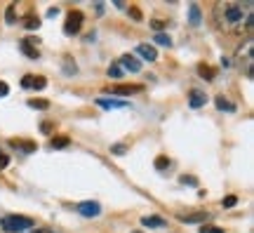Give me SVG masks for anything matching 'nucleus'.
<instances>
[{
    "label": "nucleus",
    "mask_w": 254,
    "mask_h": 233,
    "mask_svg": "<svg viewBox=\"0 0 254 233\" xmlns=\"http://www.w3.org/2000/svg\"><path fill=\"white\" fill-rule=\"evenodd\" d=\"M19 47H21V52L28 54L31 59H38V57H40V50H38V45H36V38H24Z\"/></svg>",
    "instance_id": "6e6552de"
},
{
    "label": "nucleus",
    "mask_w": 254,
    "mask_h": 233,
    "mask_svg": "<svg viewBox=\"0 0 254 233\" xmlns=\"http://www.w3.org/2000/svg\"><path fill=\"white\" fill-rule=\"evenodd\" d=\"M33 233H57V231H52V229H36Z\"/></svg>",
    "instance_id": "72a5a7b5"
},
{
    "label": "nucleus",
    "mask_w": 254,
    "mask_h": 233,
    "mask_svg": "<svg viewBox=\"0 0 254 233\" xmlns=\"http://www.w3.org/2000/svg\"><path fill=\"white\" fill-rule=\"evenodd\" d=\"M12 146H14V149H21L24 153H33V151H36V144H31V142H17V139H14V142H12Z\"/></svg>",
    "instance_id": "2eb2a0df"
},
{
    "label": "nucleus",
    "mask_w": 254,
    "mask_h": 233,
    "mask_svg": "<svg viewBox=\"0 0 254 233\" xmlns=\"http://www.w3.org/2000/svg\"><path fill=\"white\" fill-rule=\"evenodd\" d=\"M139 90H141L139 85H116V87H111V94H134Z\"/></svg>",
    "instance_id": "ddd939ff"
},
{
    "label": "nucleus",
    "mask_w": 254,
    "mask_h": 233,
    "mask_svg": "<svg viewBox=\"0 0 254 233\" xmlns=\"http://www.w3.org/2000/svg\"><path fill=\"white\" fill-rule=\"evenodd\" d=\"M189 12H190V24H193V26H198L200 24V7L198 5H190Z\"/></svg>",
    "instance_id": "a211bd4d"
},
{
    "label": "nucleus",
    "mask_w": 254,
    "mask_h": 233,
    "mask_svg": "<svg viewBox=\"0 0 254 233\" xmlns=\"http://www.w3.org/2000/svg\"><path fill=\"white\" fill-rule=\"evenodd\" d=\"M7 94H9V85L0 80V97H7Z\"/></svg>",
    "instance_id": "bb28decb"
},
{
    "label": "nucleus",
    "mask_w": 254,
    "mask_h": 233,
    "mask_svg": "<svg viewBox=\"0 0 254 233\" xmlns=\"http://www.w3.org/2000/svg\"><path fill=\"white\" fill-rule=\"evenodd\" d=\"M182 184H193V186H195L198 179H195V177H182Z\"/></svg>",
    "instance_id": "2f4dec72"
},
{
    "label": "nucleus",
    "mask_w": 254,
    "mask_h": 233,
    "mask_svg": "<svg viewBox=\"0 0 254 233\" xmlns=\"http://www.w3.org/2000/svg\"><path fill=\"white\" fill-rule=\"evenodd\" d=\"M75 210H78V215L82 217H99L101 215V205L97 203V200H85V203H78L75 205Z\"/></svg>",
    "instance_id": "39448f33"
},
{
    "label": "nucleus",
    "mask_w": 254,
    "mask_h": 233,
    "mask_svg": "<svg viewBox=\"0 0 254 233\" xmlns=\"http://www.w3.org/2000/svg\"><path fill=\"white\" fill-rule=\"evenodd\" d=\"M64 146H68V137H57V139H52V149H64Z\"/></svg>",
    "instance_id": "aec40b11"
},
{
    "label": "nucleus",
    "mask_w": 254,
    "mask_h": 233,
    "mask_svg": "<svg viewBox=\"0 0 254 233\" xmlns=\"http://www.w3.org/2000/svg\"><path fill=\"white\" fill-rule=\"evenodd\" d=\"M97 104H99L101 108H127L129 106V101H118V99H106V97H101V99H97Z\"/></svg>",
    "instance_id": "9b49d317"
},
{
    "label": "nucleus",
    "mask_w": 254,
    "mask_h": 233,
    "mask_svg": "<svg viewBox=\"0 0 254 233\" xmlns=\"http://www.w3.org/2000/svg\"><path fill=\"white\" fill-rule=\"evenodd\" d=\"M205 101H207V97H205V92H200V90H190V97H189V106H190V108H200V106H205Z\"/></svg>",
    "instance_id": "f8f14e48"
},
{
    "label": "nucleus",
    "mask_w": 254,
    "mask_h": 233,
    "mask_svg": "<svg viewBox=\"0 0 254 233\" xmlns=\"http://www.w3.org/2000/svg\"><path fill=\"white\" fill-rule=\"evenodd\" d=\"M47 80L43 76H24V80H21V87H26V90H45Z\"/></svg>",
    "instance_id": "0eeeda50"
},
{
    "label": "nucleus",
    "mask_w": 254,
    "mask_h": 233,
    "mask_svg": "<svg viewBox=\"0 0 254 233\" xmlns=\"http://www.w3.org/2000/svg\"><path fill=\"white\" fill-rule=\"evenodd\" d=\"M214 104H217L219 111H236V106H233L228 99H224V97H217V99H214Z\"/></svg>",
    "instance_id": "dca6fc26"
},
{
    "label": "nucleus",
    "mask_w": 254,
    "mask_h": 233,
    "mask_svg": "<svg viewBox=\"0 0 254 233\" xmlns=\"http://www.w3.org/2000/svg\"><path fill=\"white\" fill-rule=\"evenodd\" d=\"M155 167H158V170H165V167H170V160H167L165 155H160V158H155Z\"/></svg>",
    "instance_id": "5701e85b"
},
{
    "label": "nucleus",
    "mask_w": 254,
    "mask_h": 233,
    "mask_svg": "<svg viewBox=\"0 0 254 233\" xmlns=\"http://www.w3.org/2000/svg\"><path fill=\"white\" fill-rule=\"evenodd\" d=\"M236 66L245 73L247 78H254V40L252 38H245V40H243V45L238 47Z\"/></svg>",
    "instance_id": "f03ea898"
},
{
    "label": "nucleus",
    "mask_w": 254,
    "mask_h": 233,
    "mask_svg": "<svg viewBox=\"0 0 254 233\" xmlns=\"http://www.w3.org/2000/svg\"><path fill=\"white\" fill-rule=\"evenodd\" d=\"M254 19V2L252 0H228V2H217L214 5V21L217 28L224 33H243L252 28Z\"/></svg>",
    "instance_id": "f257e3e1"
},
{
    "label": "nucleus",
    "mask_w": 254,
    "mask_h": 233,
    "mask_svg": "<svg viewBox=\"0 0 254 233\" xmlns=\"http://www.w3.org/2000/svg\"><path fill=\"white\" fill-rule=\"evenodd\" d=\"M109 76L111 78H120V76H123V69H120L118 64H113V66H109Z\"/></svg>",
    "instance_id": "4be33fe9"
},
{
    "label": "nucleus",
    "mask_w": 254,
    "mask_h": 233,
    "mask_svg": "<svg viewBox=\"0 0 254 233\" xmlns=\"http://www.w3.org/2000/svg\"><path fill=\"white\" fill-rule=\"evenodd\" d=\"M200 233H224V229H217V226H202Z\"/></svg>",
    "instance_id": "393cba45"
},
{
    "label": "nucleus",
    "mask_w": 254,
    "mask_h": 233,
    "mask_svg": "<svg viewBox=\"0 0 254 233\" xmlns=\"http://www.w3.org/2000/svg\"><path fill=\"white\" fill-rule=\"evenodd\" d=\"M158 45H163V47H170L172 45V38L167 36V33H155V38H153Z\"/></svg>",
    "instance_id": "f3484780"
},
{
    "label": "nucleus",
    "mask_w": 254,
    "mask_h": 233,
    "mask_svg": "<svg viewBox=\"0 0 254 233\" xmlns=\"http://www.w3.org/2000/svg\"><path fill=\"white\" fill-rule=\"evenodd\" d=\"M28 106L45 111V108H50V101H45V99H31V101H28Z\"/></svg>",
    "instance_id": "6ab92c4d"
},
{
    "label": "nucleus",
    "mask_w": 254,
    "mask_h": 233,
    "mask_svg": "<svg viewBox=\"0 0 254 233\" xmlns=\"http://www.w3.org/2000/svg\"><path fill=\"white\" fill-rule=\"evenodd\" d=\"M151 24H153V28L158 31V33H160V31L165 28V21H160V19H155V21H151Z\"/></svg>",
    "instance_id": "c85d7f7f"
},
{
    "label": "nucleus",
    "mask_w": 254,
    "mask_h": 233,
    "mask_svg": "<svg viewBox=\"0 0 254 233\" xmlns=\"http://www.w3.org/2000/svg\"><path fill=\"white\" fill-rule=\"evenodd\" d=\"M7 162H9V158L2 151H0V170H2V167H7Z\"/></svg>",
    "instance_id": "c756f323"
},
{
    "label": "nucleus",
    "mask_w": 254,
    "mask_h": 233,
    "mask_svg": "<svg viewBox=\"0 0 254 233\" xmlns=\"http://www.w3.org/2000/svg\"><path fill=\"white\" fill-rule=\"evenodd\" d=\"M238 203V198L236 196H228V198H224V207H233Z\"/></svg>",
    "instance_id": "a878e982"
},
{
    "label": "nucleus",
    "mask_w": 254,
    "mask_h": 233,
    "mask_svg": "<svg viewBox=\"0 0 254 233\" xmlns=\"http://www.w3.org/2000/svg\"><path fill=\"white\" fill-rule=\"evenodd\" d=\"M209 219L207 212H190V215H179V222H184V224H205Z\"/></svg>",
    "instance_id": "1a4fd4ad"
},
{
    "label": "nucleus",
    "mask_w": 254,
    "mask_h": 233,
    "mask_svg": "<svg viewBox=\"0 0 254 233\" xmlns=\"http://www.w3.org/2000/svg\"><path fill=\"white\" fill-rule=\"evenodd\" d=\"M200 73H202V76H207L205 80H212V69H207V66H200Z\"/></svg>",
    "instance_id": "cd10ccee"
},
{
    "label": "nucleus",
    "mask_w": 254,
    "mask_h": 233,
    "mask_svg": "<svg viewBox=\"0 0 254 233\" xmlns=\"http://www.w3.org/2000/svg\"><path fill=\"white\" fill-rule=\"evenodd\" d=\"M57 14H59V9H57V7H50V9H47V17H57Z\"/></svg>",
    "instance_id": "473e14b6"
},
{
    "label": "nucleus",
    "mask_w": 254,
    "mask_h": 233,
    "mask_svg": "<svg viewBox=\"0 0 254 233\" xmlns=\"http://www.w3.org/2000/svg\"><path fill=\"white\" fill-rule=\"evenodd\" d=\"M125 151H127L125 144H116V146H111V153H116V155H123Z\"/></svg>",
    "instance_id": "b1692460"
},
{
    "label": "nucleus",
    "mask_w": 254,
    "mask_h": 233,
    "mask_svg": "<svg viewBox=\"0 0 254 233\" xmlns=\"http://www.w3.org/2000/svg\"><path fill=\"white\" fill-rule=\"evenodd\" d=\"M7 21H9V24L14 21V5H9V7H7Z\"/></svg>",
    "instance_id": "7c9ffc66"
},
{
    "label": "nucleus",
    "mask_w": 254,
    "mask_h": 233,
    "mask_svg": "<svg viewBox=\"0 0 254 233\" xmlns=\"http://www.w3.org/2000/svg\"><path fill=\"white\" fill-rule=\"evenodd\" d=\"M82 12L80 9H71L68 14H66V21H64V33L66 36H75V33H80L82 28Z\"/></svg>",
    "instance_id": "20e7f679"
},
{
    "label": "nucleus",
    "mask_w": 254,
    "mask_h": 233,
    "mask_svg": "<svg viewBox=\"0 0 254 233\" xmlns=\"http://www.w3.org/2000/svg\"><path fill=\"white\" fill-rule=\"evenodd\" d=\"M134 233H141V231H134Z\"/></svg>",
    "instance_id": "f704fd0d"
},
{
    "label": "nucleus",
    "mask_w": 254,
    "mask_h": 233,
    "mask_svg": "<svg viewBox=\"0 0 254 233\" xmlns=\"http://www.w3.org/2000/svg\"><path fill=\"white\" fill-rule=\"evenodd\" d=\"M24 26H26V28H31V31H33V28H38V26H40V21H38V17H26V21H24Z\"/></svg>",
    "instance_id": "412c9836"
},
{
    "label": "nucleus",
    "mask_w": 254,
    "mask_h": 233,
    "mask_svg": "<svg viewBox=\"0 0 254 233\" xmlns=\"http://www.w3.org/2000/svg\"><path fill=\"white\" fill-rule=\"evenodd\" d=\"M118 66L123 69V71H129V73H139V71H141V62H139V59H134L132 54L120 57V59H118Z\"/></svg>",
    "instance_id": "423d86ee"
},
{
    "label": "nucleus",
    "mask_w": 254,
    "mask_h": 233,
    "mask_svg": "<svg viewBox=\"0 0 254 233\" xmlns=\"http://www.w3.org/2000/svg\"><path fill=\"white\" fill-rule=\"evenodd\" d=\"M141 224L144 226H148V229H163L165 226V219L163 217H144V219H141Z\"/></svg>",
    "instance_id": "4468645a"
},
{
    "label": "nucleus",
    "mask_w": 254,
    "mask_h": 233,
    "mask_svg": "<svg viewBox=\"0 0 254 233\" xmlns=\"http://www.w3.org/2000/svg\"><path fill=\"white\" fill-rule=\"evenodd\" d=\"M0 229L5 233H24L26 229H33V219L24 215H5L0 219Z\"/></svg>",
    "instance_id": "7ed1b4c3"
},
{
    "label": "nucleus",
    "mask_w": 254,
    "mask_h": 233,
    "mask_svg": "<svg viewBox=\"0 0 254 233\" xmlns=\"http://www.w3.org/2000/svg\"><path fill=\"white\" fill-rule=\"evenodd\" d=\"M136 54H139V57H144L146 62H155V59H158V52H155V47L148 45V43H141V45H136Z\"/></svg>",
    "instance_id": "9d476101"
}]
</instances>
